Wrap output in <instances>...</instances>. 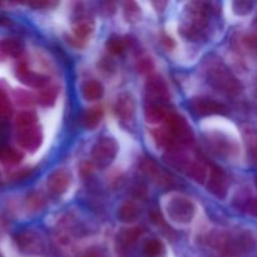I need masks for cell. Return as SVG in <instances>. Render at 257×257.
I'll return each mask as SVG.
<instances>
[{"label":"cell","mask_w":257,"mask_h":257,"mask_svg":"<svg viewBox=\"0 0 257 257\" xmlns=\"http://www.w3.org/2000/svg\"><path fill=\"white\" fill-rule=\"evenodd\" d=\"M208 82L221 92L230 95H237L241 93L242 85L235 78V75L226 68V65L221 62H208L207 67Z\"/></svg>","instance_id":"6da1fadb"},{"label":"cell","mask_w":257,"mask_h":257,"mask_svg":"<svg viewBox=\"0 0 257 257\" xmlns=\"http://www.w3.org/2000/svg\"><path fill=\"white\" fill-rule=\"evenodd\" d=\"M187 13V19L181 25V33L188 39H201L205 35V30L207 28V4H205V3H191Z\"/></svg>","instance_id":"7a4b0ae2"},{"label":"cell","mask_w":257,"mask_h":257,"mask_svg":"<svg viewBox=\"0 0 257 257\" xmlns=\"http://www.w3.org/2000/svg\"><path fill=\"white\" fill-rule=\"evenodd\" d=\"M218 247L225 250L230 256H240L251 252L255 248L256 241L250 231H238L227 236H220L217 241Z\"/></svg>","instance_id":"3957f363"},{"label":"cell","mask_w":257,"mask_h":257,"mask_svg":"<svg viewBox=\"0 0 257 257\" xmlns=\"http://www.w3.org/2000/svg\"><path fill=\"white\" fill-rule=\"evenodd\" d=\"M168 217L177 223H188L193 220L196 207L192 201L182 195H173L166 203Z\"/></svg>","instance_id":"277c9868"},{"label":"cell","mask_w":257,"mask_h":257,"mask_svg":"<svg viewBox=\"0 0 257 257\" xmlns=\"http://www.w3.org/2000/svg\"><path fill=\"white\" fill-rule=\"evenodd\" d=\"M118 152V145L113 138L102 137L92 150V158L99 167H107L114 161Z\"/></svg>","instance_id":"5b68a950"},{"label":"cell","mask_w":257,"mask_h":257,"mask_svg":"<svg viewBox=\"0 0 257 257\" xmlns=\"http://www.w3.org/2000/svg\"><path fill=\"white\" fill-rule=\"evenodd\" d=\"M167 128L177 143H191L193 141L192 128L185 117L171 110L167 118Z\"/></svg>","instance_id":"8992f818"},{"label":"cell","mask_w":257,"mask_h":257,"mask_svg":"<svg viewBox=\"0 0 257 257\" xmlns=\"http://www.w3.org/2000/svg\"><path fill=\"white\" fill-rule=\"evenodd\" d=\"M146 92L151 99L150 103H163L170 98L165 79L157 74L151 75L148 78L147 83H146Z\"/></svg>","instance_id":"52a82bcc"},{"label":"cell","mask_w":257,"mask_h":257,"mask_svg":"<svg viewBox=\"0 0 257 257\" xmlns=\"http://www.w3.org/2000/svg\"><path fill=\"white\" fill-rule=\"evenodd\" d=\"M42 140V131H40V127H38V125L18 130L17 142L23 150L33 152V151H35L37 148H39Z\"/></svg>","instance_id":"ba28073f"},{"label":"cell","mask_w":257,"mask_h":257,"mask_svg":"<svg viewBox=\"0 0 257 257\" xmlns=\"http://www.w3.org/2000/svg\"><path fill=\"white\" fill-rule=\"evenodd\" d=\"M191 109L197 115H213L226 113V107L207 97H197L191 100Z\"/></svg>","instance_id":"9c48e42d"},{"label":"cell","mask_w":257,"mask_h":257,"mask_svg":"<svg viewBox=\"0 0 257 257\" xmlns=\"http://www.w3.org/2000/svg\"><path fill=\"white\" fill-rule=\"evenodd\" d=\"M227 186L228 182L225 173L222 172V170L213 166L210 170V173H208L207 187L210 190V192L213 193L216 197L223 198L226 196V193H227Z\"/></svg>","instance_id":"30bf717a"},{"label":"cell","mask_w":257,"mask_h":257,"mask_svg":"<svg viewBox=\"0 0 257 257\" xmlns=\"http://www.w3.org/2000/svg\"><path fill=\"white\" fill-rule=\"evenodd\" d=\"M115 113L118 117L124 122L132 119L136 113V100L130 93H123L118 97L114 107Z\"/></svg>","instance_id":"8fae6325"},{"label":"cell","mask_w":257,"mask_h":257,"mask_svg":"<svg viewBox=\"0 0 257 257\" xmlns=\"http://www.w3.org/2000/svg\"><path fill=\"white\" fill-rule=\"evenodd\" d=\"M70 183V176L67 171L57 170L48 177V190L55 196L63 195Z\"/></svg>","instance_id":"7c38bea8"},{"label":"cell","mask_w":257,"mask_h":257,"mask_svg":"<svg viewBox=\"0 0 257 257\" xmlns=\"http://www.w3.org/2000/svg\"><path fill=\"white\" fill-rule=\"evenodd\" d=\"M17 77L19 78L20 82L24 83L25 85L32 88H45L48 83V78L44 75L39 74V73L32 72L28 69L25 64H20L17 68Z\"/></svg>","instance_id":"4fadbf2b"},{"label":"cell","mask_w":257,"mask_h":257,"mask_svg":"<svg viewBox=\"0 0 257 257\" xmlns=\"http://www.w3.org/2000/svg\"><path fill=\"white\" fill-rule=\"evenodd\" d=\"M15 242L18 247L24 252H37L42 246L39 236L33 231H23L15 235Z\"/></svg>","instance_id":"5bb4252c"},{"label":"cell","mask_w":257,"mask_h":257,"mask_svg":"<svg viewBox=\"0 0 257 257\" xmlns=\"http://www.w3.org/2000/svg\"><path fill=\"white\" fill-rule=\"evenodd\" d=\"M142 170L150 178H152L155 182L161 186H170L172 183V178L168 176L157 163L153 162L152 160H146L142 163Z\"/></svg>","instance_id":"9a60e30c"},{"label":"cell","mask_w":257,"mask_h":257,"mask_svg":"<svg viewBox=\"0 0 257 257\" xmlns=\"http://www.w3.org/2000/svg\"><path fill=\"white\" fill-rule=\"evenodd\" d=\"M171 110L163 103H148L145 108V118L151 124L167 120Z\"/></svg>","instance_id":"2e32d148"},{"label":"cell","mask_w":257,"mask_h":257,"mask_svg":"<svg viewBox=\"0 0 257 257\" xmlns=\"http://www.w3.org/2000/svg\"><path fill=\"white\" fill-rule=\"evenodd\" d=\"M141 216L140 206L132 201H125L118 208V218L124 223H132L137 221Z\"/></svg>","instance_id":"e0dca14e"},{"label":"cell","mask_w":257,"mask_h":257,"mask_svg":"<svg viewBox=\"0 0 257 257\" xmlns=\"http://www.w3.org/2000/svg\"><path fill=\"white\" fill-rule=\"evenodd\" d=\"M94 29V23L93 20L88 19V18H80L77 20V23L73 27V33H74V38L78 42V44L80 45V43L85 42L88 39V37H90V34L93 33Z\"/></svg>","instance_id":"ac0fdd59"},{"label":"cell","mask_w":257,"mask_h":257,"mask_svg":"<svg viewBox=\"0 0 257 257\" xmlns=\"http://www.w3.org/2000/svg\"><path fill=\"white\" fill-rule=\"evenodd\" d=\"M23 43L17 38H4L0 40V52L10 58H19L23 54Z\"/></svg>","instance_id":"d6986e66"},{"label":"cell","mask_w":257,"mask_h":257,"mask_svg":"<svg viewBox=\"0 0 257 257\" xmlns=\"http://www.w3.org/2000/svg\"><path fill=\"white\" fill-rule=\"evenodd\" d=\"M83 97L89 102H94V100H99L104 94V88L99 80L90 79L83 84L82 87Z\"/></svg>","instance_id":"ffe728a7"},{"label":"cell","mask_w":257,"mask_h":257,"mask_svg":"<svg viewBox=\"0 0 257 257\" xmlns=\"http://www.w3.org/2000/svg\"><path fill=\"white\" fill-rule=\"evenodd\" d=\"M152 135H153V138H155V141L157 142V145L161 146V147H166V148H170V150H173V148L178 145V143L176 142L175 138H173L172 133L170 132V130H168L167 127L156 128V130H153Z\"/></svg>","instance_id":"44dd1931"},{"label":"cell","mask_w":257,"mask_h":257,"mask_svg":"<svg viewBox=\"0 0 257 257\" xmlns=\"http://www.w3.org/2000/svg\"><path fill=\"white\" fill-rule=\"evenodd\" d=\"M103 117V109L100 107H93L88 109L83 114V124L88 130H93L99 124L100 119Z\"/></svg>","instance_id":"7402d4cb"},{"label":"cell","mask_w":257,"mask_h":257,"mask_svg":"<svg viewBox=\"0 0 257 257\" xmlns=\"http://www.w3.org/2000/svg\"><path fill=\"white\" fill-rule=\"evenodd\" d=\"M37 122L38 115L34 110H23L15 117V124H17L18 130L34 127L37 125Z\"/></svg>","instance_id":"603a6c76"},{"label":"cell","mask_w":257,"mask_h":257,"mask_svg":"<svg viewBox=\"0 0 257 257\" xmlns=\"http://www.w3.org/2000/svg\"><path fill=\"white\" fill-rule=\"evenodd\" d=\"M24 155L19 150H15L13 147H2L0 148V160L5 165H18L23 160Z\"/></svg>","instance_id":"cb8c5ba5"},{"label":"cell","mask_w":257,"mask_h":257,"mask_svg":"<svg viewBox=\"0 0 257 257\" xmlns=\"http://www.w3.org/2000/svg\"><path fill=\"white\" fill-rule=\"evenodd\" d=\"M143 228L142 227H133V228H127V230H123V232L119 235L120 243L125 247H131V246L135 245L138 241V238L142 236Z\"/></svg>","instance_id":"d4e9b609"},{"label":"cell","mask_w":257,"mask_h":257,"mask_svg":"<svg viewBox=\"0 0 257 257\" xmlns=\"http://www.w3.org/2000/svg\"><path fill=\"white\" fill-rule=\"evenodd\" d=\"M245 141L248 158L252 163H257V133L253 130H247L245 132Z\"/></svg>","instance_id":"484cf974"},{"label":"cell","mask_w":257,"mask_h":257,"mask_svg":"<svg viewBox=\"0 0 257 257\" xmlns=\"http://www.w3.org/2000/svg\"><path fill=\"white\" fill-rule=\"evenodd\" d=\"M58 97V90L55 87H47L43 88L38 94L37 100L43 105V107H49L54 104L55 99Z\"/></svg>","instance_id":"4316f807"},{"label":"cell","mask_w":257,"mask_h":257,"mask_svg":"<svg viewBox=\"0 0 257 257\" xmlns=\"http://www.w3.org/2000/svg\"><path fill=\"white\" fill-rule=\"evenodd\" d=\"M123 10H124V17H125V19H127V22L137 23L138 20L141 19V17H142L141 8L138 7L137 3H135V2L124 3Z\"/></svg>","instance_id":"83f0119b"},{"label":"cell","mask_w":257,"mask_h":257,"mask_svg":"<svg viewBox=\"0 0 257 257\" xmlns=\"http://www.w3.org/2000/svg\"><path fill=\"white\" fill-rule=\"evenodd\" d=\"M208 173L210 171H207V168L205 167V165L201 162H193V165L191 166V168L188 170V175L192 178H195L197 182H205L206 178L208 177Z\"/></svg>","instance_id":"f1b7e54d"},{"label":"cell","mask_w":257,"mask_h":257,"mask_svg":"<svg viewBox=\"0 0 257 257\" xmlns=\"http://www.w3.org/2000/svg\"><path fill=\"white\" fill-rule=\"evenodd\" d=\"M163 252V245L160 240H148L143 246V253L146 257H158Z\"/></svg>","instance_id":"f546056e"},{"label":"cell","mask_w":257,"mask_h":257,"mask_svg":"<svg viewBox=\"0 0 257 257\" xmlns=\"http://www.w3.org/2000/svg\"><path fill=\"white\" fill-rule=\"evenodd\" d=\"M211 143H212L213 148H215L216 152L218 153V155H222V156H231L233 152V147H235V145H233L232 142H230V141L227 140H220V138H215V140L210 141Z\"/></svg>","instance_id":"4dcf8cb0"},{"label":"cell","mask_w":257,"mask_h":257,"mask_svg":"<svg viewBox=\"0 0 257 257\" xmlns=\"http://www.w3.org/2000/svg\"><path fill=\"white\" fill-rule=\"evenodd\" d=\"M107 49L112 54H122L125 49V42L123 38L118 37V35H113L107 40Z\"/></svg>","instance_id":"1f68e13d"},{"label":"cell","mask_w":257,"mask_h":257,"mask_svg":"<svg viewBox=\"0 0 257 257\" xmlns=\"http://www.w3.org/2000/svg\"><path fill=\"white\" fill-rule=\"evenodd\" d=\"M12 113H13L12 102H10L7 93H5L3 89H0V118L7 119V118H9L10 115H12Z\"/></svg>","instance_id":"d6a6232c"},{"label":"cell","mask_w":257,"mask_h":257,"mask_svg":"<svg viewBox=\"0 0 257 257\" xmlns=\"http://www.w3.org/2000/svg\"><path fill=\"white\" fill-rule=\"evenodd\" d=\"M14 98H15V102H17L18 104L24 105V107H27V105H32L33 103H34V97H33L29 92H25V90L18 89L17 92H15Z\"/></svg>","instance_id":"836d02e7"},{"label":"cell","mask_w":257,"mask_h":257,"mask_svg":"<svg viewBox=\"0 0 257 257\" xmlns=\"http://www.w3.org/2000/svg\"><path fill=\"white\" fill-rule=\"evenodd\" d=\"M233 12L237 15H247L248 13L252 10L253 4L250 2H243V0H240V2H235L232 4Z\"/></svg>","instance_id":"e575fe53"},{"label":"cell","mask_w":257,"mask_h":257,"mask_svg":"<svg viewBox=\"0 0 257 257\" xmlns=\"http://www.w3.org/2000/svg\"><path fill=\"white\" fill-rule=\"evenodd\" d=\"M43 206V198L40 197L39 195H37V193H32L30 196H28L27 198V207L29 208V210H39V208H42Z\"/></svg>","instance_id":"d590c367"},{"label":"cell","mask_w":257,"mask_h":257,"mask_svg":"<svg viewBox=\"0 0 257 257\" xmlns=\"http://www.w3.org/2000/svg\"><path fill=\"white\" fill-rule=\"evenodd\" d=\"M243 44L246 45V48L251 50H256L257 52V34L256 33H251V34H247L243 37L242 39Z\"/></svg>","instance_id":"8d00e7d4"},{"label":"cell","mask_w":257,"mask_h":257,"mask_svg":"<svg viewBox=\"0 0 257 257\" xmlns=\"http://www.w3.org/2000/svg\"><path fill=\"white\" fill-rule=\"evenodd\" d=\"M246 211L250 213L253 217H257V198H251L247 203H246Z\"/></svg>","instance_id":"74e56055"},{"label":"cell","mask_w":257,"mask_h":257,"mask_svg":"<svg viewBox=\"0 0 257 257\" xmlns=\"http://www.w3.org/2000/svg\"><path fill=\"white\" fill-rule=\"evenodd\" d=\"M152 68H153V63H152V60L148 59V58L140 60V63H138V69L143 73L148 72V70H151Z\"/></svg>","instance_id":"f35d334b"},{"label":"cell","mask_w":257,"mask_h":257,"mask_svg":"<svg viewBox=\"0 0 257 257\" xmlns=\"http://www.w3.org/2000/svg\"><path fill=\"white\" fill-rule=\"evenodd\" d=\"M83 257H104V253L98 248H90L83 255Z\"/></svg>","instance_id":"ab89813d"},{"label":"cell","mask_w":257,"mask_h":257,"mask_svg":"<svg viewBox=\"0 0 257 257\" xmlns=\"http://www.w3.org/2000/svg\"><path fill=\"white\" fill-rule=\"evenodd\" d=\"M29 173H30V170H28V168H24V170L18 171V172L15 173L14 176H13V178H15V180H23V178L27 177Z\"/></svg>","instance_id":"60d3db41"},{"label":"cell","mask_w":257,"mask_h":257,"mask_svg":"<svg viewBox=\"0 0 257 257\" xmlns=\"http://www.w3.org/2000/svg\"><path fill=\"white\" fill-rule=\"evenodd\" d=\"M30 7L34 8H47L50 7V3H44V2H35V3H29Z\"/></svg>","instance_id":"b9f144b4"},{"label":"cell","mask_w":257,"mask_h":257,"mask_svg":"<svg viewBox=\"0 0 257 257\" xmlns=\"http://www.w3.org/2000/svg\"><path fill=\"white\" fill-rule=\"evenodd\" d=\"M163 43H165L166 47H167L168 49H171V48L175 47V43H173V40L171 39V38H163Z\"/></svg>","instance_id":"7bdbcfd3"},{"label":"cell","mask_w":257,"mask_h":257,"mask_svg":"<svg viewBox=\"0 0 257 257\" xmlns=\"http://www.w3.org/2000/svg\"><path fill=\"white\" fill-rule=\"evenodd\" d=\"M10 20L5 17H0V25H9Z\"/></svg>","instance_id":"ee69618b"},{"label":"cell","mask_w":257,"mask_h":257,"mask_svg":"<svg viewBox=\"0 0 257 257\" xmlns=\"http://www.w3.org/2000/svg\"><path fill=\"white\" fill-rule=\"evenodd\" d=\"M255 27H256V29H257V19L255 20ZM256 34H257V33H256Z\"/></svg>","instance_id":"f6af8a7d"},{"label":"cell","mask_w":257,"mask_h":257,"mask_svg":"<svg viewBox=\"0 0 257 257\" xmlns=\"http://www.w3.org/2000/svg\"><path fill=\"white\" fill-rule=\"evenodd\" d=\"M0 257H3V255H2V252H0Z\"/></svg>","instance_id":"bcb514c9"},{"label":"cell","mask_w":257,"mask_h":257,"mask_svg":"<svg viewBox=\"0 0 257 257\" xmlns=\"http://www.w3.org/2000/svg\"><path fill=\"white\" fill-rule=\"evenodd\" d=\"M0 5H2V3H0Z\"/></svg>","instance_id":"7dc6e473"}]
</instances>
